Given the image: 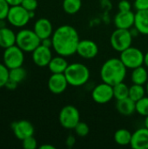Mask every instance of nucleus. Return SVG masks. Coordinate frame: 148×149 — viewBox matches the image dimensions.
I'll return each mask as SVG.
<instances>
[{
  "label": "nucleus",
  "mask_w": 148,
  "mask_h": 149,
  "mask_svg": "<svg viewBox=\"0 0 148 149\" xmlns=\"http://www.w3.org/2000/svg\"><path fill=\"white\" fill-rule=\"evenodd\" d=\"M52 48L58 55L70 57L77 53L80 41L78 31L71 25L64 24L57 28L51 36Z\"/></svg>",
  "instance_id": "1"
},
{
  "label": "nucleus",
  "mask_w": 148,
  "mask_h": 149,
  "mask_svg": "<svg viewBox=\"0 0 148 149\" xmlns=\"http://www.w3.org/2000/svg\"><path fill=\"white\" fill-rule=\"evenodd\" d=\"M132 134H133L129 130L120 128L114 134V141L120 146H128L132 141Z\"/></svg>",
  "instance_id": "23"
},
{
  "label": "nucleus",
  "mask_w": 148,
  "mask_h": 149,
  "mask_svg": "<svg viewBox=\"0 0 148 149\" xmlns=\"http://www.w3.org/2000/svg\"><path fill=\"white\" fill-rule=\"evenodd\" d=\"M133 37L128 29L117 28L110 37V45L113 50L121 52L128 47L132 46Z\"/></svg>",
  "instance_id": "5"
},
{
  "label": "nucleus",
  "mask_w": 148,
  "mask_h": 149,
  "mask_svg": "<svg viewBox=\"0 0 148 149\" xmlns=\"http://www.w3.org/2000/svg\"><path fill=\"white\" fill-rule=\"evenodd\" d=\"M33 31L39 37V38L44 39L47 38H51L53 34V27L51 21L47 18L42 17L36 21L34 24Z\"/></svg>",
  "instance_id": "16"
},
{
  "label": "nucleus",
  "mask_w": 148,
  "mask_h": 149,
  "mask_svg": "<svg viewBox=\"0 0 148 149\" xmlns=\"http://www.w3.org/2000/svg\"><path fill=\"white\" fill-rule=\"evenodd\" d=\"M64 73L69 85L75 87L85 85L90 79V70L82 63L69 64Z\"/></svg>",
  "instance_id": "3"
},
{
  "label": "nucleus",
  "mask_w": 148,
  "mask_h": 149,
  "mask_svg": "<svg viewBox=\"0 0 148 149\" xmlns=\"http://www.w3.org/2000/svg\"><path fill=\"white\" fill-rule=\"evenodd\" d=\"M75 142H76V138L75 136L73 135H69L67 138H66V141H65V144L68 148H72L74 145H75Z\"/></svg>",
  "instance_id": "37"
},
{
  "label": "nucleus",
  "mask_w": 148,
  "mask_h": 149,
  "mask_svg": "<svg viewBox=\"0 0 148 149\" xmlns=\"http://www.w3.org/2000/svg\"><path fill=\"white\" fill-rule=\"evenodd\" d=\"M6 1L10 6H16V5H20L23 0H6Z\"/></svg>",
  "instance_id": "39"
},
{
  "label": "nucleus",
  "mask_w": 148,
  "mask_h": 149,
  "mask_svg": "<svg viewBox=\"0 0 148 149\" xmlns=\"http://www.w3.org/2000/svg\"><path fill=\"white\" fill-rule=\"evenodd\" d=\"M68 65L69 64L65 59V57L58 55L52 57L48 65V68L51 73H64L68 67Z\"/></svg>",
  "instance_id": "20"
},
{
  "label": "nucleus",
  "mask_w": 148,
  "mask_h": 149,
  "mask_svg": "<svg viewBox=\"0 0 148 149\" xmlns=\"http://www.w3.org/2000/svg\"><path fill=\"white\" fill-rule=\"evenodd\" d=\"M3 60V64L9 70L22 66L24 61V52L22 51L17 45H14L4 49Z\"/></svg>",
  "instance_id": "8"
},
{
  "label": "nucleus",
  "mask_w": 148,
  "mask_h": 149,
  "mask_svg": "<svg viewBox=\"0 0 148 149\" xmlns=\"http://www.w3.org/2000/svg\"><path fill=\"white\" fill-rule=\"evenodd\" d=\"M134 27L140 34L148 35V9L136 11Z\"/></svg>",
  "instance_id": "19"
},
{
  "label": "nucleus",
  "mask_w": 148,
  "mask_h": 149,
  "mask_svg": "<svg viewBox=\"0 0 148 149\" xmlns=\"http://www.w3.org/2000/svg\"><path fill=\"white\" fill-rule=\"evenodd\" d=\"M92 98L94 102L100 105L110 102L114 98L113 86L102 81V83L97 85L93 88L92 92Z\"/></svg>",
  "instance_id": "10"
},
{
  "label": "nucleus",
  "mask_w": 148,
  "mask_h": 149,
  "mask_svg": "<svg viewBox=\"0 0 148 149\" xmlns=\"http://www.w3.org/2000/svg\"><path fill=\"white\" fill-rule=\"evenodd\" d=\"M146 119H145V127H147V128H148V116H147V117H145Z\"/></svg>",
  "instance_id": "43"
},
{
  "label": "nucleus",
  "mask_w": 148,
  "mask_h": 149,
  "mask_svg": "<svg viewBox=\"0 0 148 149\" xmlns=\"http://www.w3.org/2000/svg\"><path fill=\"white\" fill-rule=\"evenodd\" d=\"M120 58L127 69L133 70L144 65L145 54L140 49L130 46L120 52Z\"/></svg>",
  "instance_id": "6"
},
{
  "label": "nucleus",
  "mask_w": 148,
  "mask_h": 149,
  "mask_svg": "<svg viewBox=\"0 0 148 149\" xmlns=\"http://www.w3.org/2000/svg\"><path fill=\"white\" fill-rule=\"evenodd\" d=\"M40 44L41 39L33 30L23 29L16 35V45L24 52H32Z\"/></svg>",
  "instance_id": "4"
},
{
  "label": "nucleus",
  "mask_w": 148,
  "mask_h": 149,
  "mask_svg": "<svg viewBox=\"0 0 148 149\" xmlns=\"http://www.w3.org/2000/svg\"><path fill=\"white\" fill-rule=\"evenodd\" d=\"M113 87L114 99H116L117 100L129 97V86L126 84H125L124 81L116 84Z\"/></svg>",
  "instance_id": "26"
},
{
  "label": "nucleus",
  "mask_w": 148,
  "mask_h": 149,
  "mask_svg": "<svg viewBox=\"0 0 148 149\" xmlns=\"http://www.w3.org/2000/svg\"><path fill=\"white\" fill-rule=\"evenodd\" d=\"M22 146L25 149H36L38 148V142H37V140L32 135L23 140Z\"/></svg>",
  "instance_id": "31"
},
{
  "label": "nucleus",
  "mask_w": 148,
  "mask_h": 149,
  "mask_svg": "<svg viewBox=\"0 0 148 149\" xmlns=\"http://www.w3.org/2000/svg\"><path fill=\"white\" fill-rule=\"evenodd\" d=\"M26 75H27V72L23 66H19L9 70V79L17 82V84L21 83L26 78Z\"/></svg>",
  "instance_id": "27"
},
{
  "label": "nucleus",
  "mask_w": 148,
  "mask_h": 149,
  "mask_svg": "<svg viewBox=\"0 0 148 149\" xmlns=\"http://www.w3.org/2000/svg\"><path fill=\"white\" fill-rule=\"evenodd\" d=\"M9 79V69L4 64L0 63V88L5 86L6 82Z\"/></svg>",
  "instance_id": "30"
},
{
  "label": "nucleus",
  "mask_w": 148,
  "mask_h": 149,
  "mask_svg": "<svg viewBox=\"0 0 148 149\" xmlns=\"http://www.w3.org/2000/svg\"><path fill=\"white\" fill-rule=\"evenodd\" d=\"M10 127L15 137L20 141H23L25 138L32 136L34 134L33 125L30 121L25 120L14 121Z\"/></svg>",
  "instance_id": "11"
},
{
  "label": "nucleus",
  "mask_w": 148,
  "mask_h": 149,
  "mask_svg": "<svg viewBox=\"0 0 148 149\" xmlns=\"http://www.w3.org/2000/svg\"><path fill=\"white\" fill-rule=\"evenodd\" d=\"M41 45H44V46H47V47H52V39H51V38H44V39H42L41 40Z\"/></svg>",
  "instance_id": "38"
},
{
  "label": "nucleus",
  "mask_w": 148,
  "mask_h": 149,
  "mask_svg": "<svg viewBox=\"0 0 148 149\" xmlns=\"http://www.w3.org/2000/svg\"><path fill=\"white\" fill-rule=\"evenodd\" d=\"M16 35L12 30L8 27L0 29V47L6 49L16 45Z\"/></svg>",
  "instance_id": "21"
},
{
  "label": "nucleus",
  "mask_w": 148,
  "mask_h": 149,
  "mask_svg": "<svg viewBox=\"0 0 148 149\" xmlns=\"http://www.w3.org/2000/svg\"><path fill=\"white\" fill-rule=\"evenodd\" d=\"M17 82H15V81H13V80H11V79H8V81L6 82V84H5V86L4 87H6L7 89H9V90H15L17 87Z\"/></svg>",
  "instance_id": "36"
},
{
  "label": "nucleus",
  "mask_w": 148,
  "mask_h": 149,
  "mask_svg": "<svg viewBox=\"0 0 148 149\" xmlns=\"http://www.w3.org/2000/svg\"><path fill=\"white\" fill-rule=\"evenodd\" d=\"M135 13L132 10L120 11L114 17V24L119 29H128L134 27Z\"/></svg>",
  "instance_id": "15"
},
{
  "label": "nucleus",
  "mask_w": 148,
  "mask_h": 149,
  "mask_svg": "<svg viewBox=\"0 0 148 149\" xmlns=\"http://www.w3.org/2000/svg\"><path fill=\"white\" fill-rule=\"evenodd\" d=\"M62 6L65 13L73 15L80 10L82 7V0H63Z\"/></svg>",
  "instance_id": "24"
},
{
  "label": "nucleus",
  "mask_w": 148,
  "mask_h": 149,
  "mask_svg": "<svg viewBox=\"0 0 148 149\" xmlns=\"http://www.w3.org/2000/svg\"><path fill=\"white\" fill-rule=\"evenodd\" d=\"M116 109L123 116H131L136 112V103L129 97L119 100L116 102Z\"/></svg>",
  "instance_id": "18"
},
{
  "label": "nucleus",
  "mask_w": 148,
  "mask_h": 149,
  "mask_svg": "<svg viewBox=\"0 0 148 149\" xmlns=\"http://www.w3.org/2000/svg\"><path fill=\"white\" fill-rule=\"evenodd\" d=\"M10 5L6 0H0V19H6Z\"/></svg>",
  "instance_id": "32"
},
{
  "label": "nucleus",
  "mask_w": 148,
  "mask_h": 149,
  "mask_svg": "<svg viewBox=\"0 0 148 149\" xmlns=\"http://www.w3.org/2000/svg\"><path fill=\"white\" fill-rule=\"evenodd\" d=\"M130 146L133 149H148V128L144 127L133 132Z\"/></svg>",
  "instance_id": "17"
},
{
  "label": "nucleus",
  "mask_w": 148,
  "mask_h": 149,
  "mask_svg": "<svg viewBox=\"0 0 148 149\" xmlns=\"http://www.w3.org/2000/svg\"><path fill=\"white\" fill-rule=\"evenodd\" d=\"M73 130L75 131V134L79 137H85L86 135H88V134L90 132V128H89L88 125L83 121H79L77 124V126L74 127Z\"/></svg>",
  "instance_id": "29"
},
{
  "label": "nucleus",
  "mask_w": 148,
  "mask_h": 149,
  "mask_svg": "<svg viewBox=\"0 0 148 149\" xmlns=\"http://www.w3.org/2000/svg\"><path fill=\"white\" fill-rule=\"evenodd\" d=\"M68 86L69 83L65 73H52L48 79V88L53 94L63 93Z\"/></svg>",
  "instance_id": "13"
},
{
  "label": "nucleus",
  "mask_w": 148,
  "mask_h": 149,
  "mask_svg": "<svg viewBox=\"0 0 148 149\" xmlns=\"http://www.w3.org/2000/svg\"><path fill=\"white\" fill-rule=\"evenodd\" d=\"M60 125L68 130L74 129L77 124L80 121V113L78 108L72 105H67L64 107L58 115Z\"/></svg>",
  "instance_id": "7"
},
{
  "label": "nucleus",
  "mask_w": 148,
  "mask_h": 149,
  "mask_svg": "<svg viewBox=\"0 0 148 149\" xmlns=\"http://www.w3.org/2000/svg\"><path fill=\"white\" fill-rule=\"evenodd\" d=\"M146 93V87H144L143 85L133 84L131 86H129V98L135 102L143 98Z\"/></svg>",
  "instance_id": "25"
},
{
  "label": "nucleus",
  "mask_w": 148,
  "mask_h": 149,
  "mask_svg": "<svg viewBox=\"0 0 148 149\" xmlns=\"http://www.w3.org/2000/svg\"><path fill=\"white\" fill-rule=\"evenodd\" d=\"M136 103V113L140 115L147 117L148 116V96H144L140 100L135 102Z\"/></svg>",
  "instance_id": "28"
},
{
  "label": "nucleus",
  "mask_w": 148,
  "mask_h": 149,
  "mask_svg": "<svg viewBox=\"0 0 148 149\" xmlns=\"http://www.w3.org/2000/svg\"><path fill=\"white\" fill-rule=\"evenodd\" d=\"M32 60L38 67L48 66L51 59L52 58V53L50 47L39 45L32 52Z\"/></svg>",
  "instance_id": "12"
},
{
  "label": "nucleus",
  "mask_w": 148,
  "mask_h": 149,
  "mask_svg": "<svg viewBox=\"0 0 148 149\" xmlns=\"http://www.w3.org/2000/svg\"><path fill=\"white\" fill-rule=\"evenodd\" d=\"M40 149H55V147L52 145H49V144H44L42 146L39 147Z\"/></svg>",
  "instance_id": "40"
},
{
  "label": "nucleus",
  "mask_w": 148,
  "mask_h": 149,
  "mask_svg": "<svg viewBox=\"0 0 148 149\" xmlns=\"http://www.w3.org/2000/svg\"><path fill=\"white\" fill-rule=\"evenodd\" d=\"M3 27H6L5 19H0V29L1 28H3Z\"/></svg>",
  "instance_id": "41"
},
{
  "label": "nucleus",
  "mask_w": 148,
  "mask_h": 149,
  "mask_svg": "<svg viewBox=\"0 0 148 149\" xmlns=\"http://www.w3.org/2000/svg\"><path fill=\"white\" fill-rule=\"evenodd\" d=\"M21 5L28 11H35L38 8V0H23Z\"/></svg>",
  "instance_id": "33"
},
{
  "label": "nucleus",
  "mask_w": 148,
  "mask_h": 149,
  "mask_svg": "<svg viewBox=\"0 0 148 149\" xmlns=\"http://www.w3.org/2000/svg\"><path fill=\"white\" fill-rule=\"evenodd\" d=\"M6 19L12 26L22 28L29 23V21L31 20V17L29 11L20 4L10 6Z\"/></svg>",
  "instance_id": "9"
},
{
  "label": "nucleus",
  "mask_w": 148,
  "mask_h": 149,
  "mask_svg": "<svg viewBox=\"0 0 148 149\" xmlns=\"http://www.w3.org/2000/svg\"><path fill=\"white\" fill-rule=\"evenodd\" d=\"M144 64L146 65V66L148 68V52L145 54V59H144Z\"/></svg>",
  "instance_id": "42"
},
{
  "label": "nucleus",
  "mask_w": 148,
  "mask_h": 149,
  "mask_svg": "<svg viewBox=\"0 0 148 149\" xmlns=\"http://www.w3.org/2000/svg\"><path fill=\"white\" fill-rule=\"evenodd\" d=\"M146 92H147V96H148V81L147 82V84H146Z\"/></svg>",
  "instance_id": "44"
},
{
  "label": "nucleus",
  "mask_w": 148,
  "mask_h": 149,
  "mask_svg": "<svg viewBox=\"0 0 148 149\" xmlns=\"http://www.w3.org/2000/svg\"><path fill=\"white\" fill-rule=\"evenodd\" d=\"M126 70L127 68L120 58H110L104 62L100 68V78L103 82L113 86L124 81Z\"/></svg>",
  "instance_id": "2"
},
{
  "label": "nucleus",
  "mask_w": 148,
  "mask_h": 149,
  "mask_svg": "<svg viewBox=\"0 0 148 149\" xmlns=\"http://www.w3.org/2000/svg\"><path fill=\"white\" fill-rule=\"evenodd\" d=\"M118 8L120 11H128L132 10V4L128 0H121L118 3Z\"/></svg>",
  "instance_id": "34"
},
{
  "label": "nucleus",
  "mask_w": 148,
  "mask_h": 149,
  "mask_svg": "<svg viewBox=\"0 0 148 149\" xmlns=\"http://www.w3.org/2000/svg\"><path fill=\"white\" fill-rule=\"evenodd\" d=\"M134 8L136 10H147L148 9V0H134Z\"/></svg>",
  "instance_id": "35"
},
{
  "label": "nucleus",
  "mask_w": 148,
  "mask_h": 149,
  "mask_svg": "<svg viewBox=\"0 0 148 149\" xmlns=\"http://www.w3.org/2000/svg\"><path fill=\"white\" fill-rule=\"evenodd\" d=\"M77 53L85 59H92L99 53V46L92 40H80L78 45Z\"/></svg>",
  "instance_id": "14"
},
{
  "label": "nucleus",
  "mask_w": 148,
  "mask_h": 149,
  "mask_svg": "<svg viewBox=\"0 0 148 149\" xmlns=\"http://www.w3.org/2000/svg\"><path fill=\"white\" fill-rule=\"evenodd\" d=\"M131 80L133 84L138 85H146L148 81V72L146 67L143 65L133 69L131 73Z\"/></svg>",
  "instance_id": "22"
}]
</instances>
